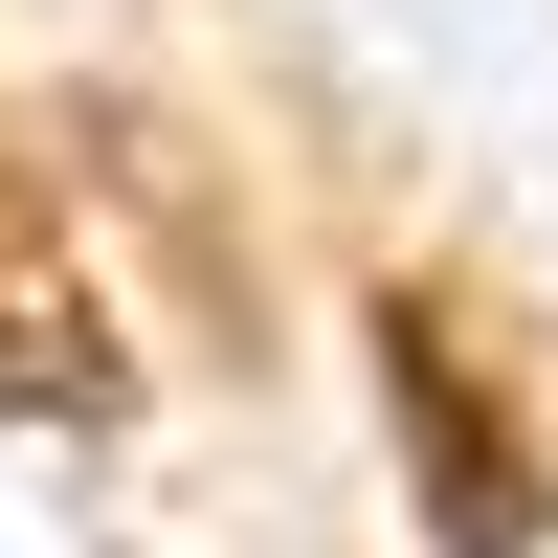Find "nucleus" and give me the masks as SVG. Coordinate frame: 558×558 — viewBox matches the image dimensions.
Returning <instances> with one entry per match:
<instances>
[{"label": "nucleus", "instance_id": "1", "mask_svg": "<svg viewBox=\"0 0 558 558\" xmlns=\"http://www.w3.org/2000/svg\"><path fill=\"white\" fill-rule=\"evenodd\" d=\"M112 402H134V357H112V291H89L68 202L0 157V425H112Z\"/></svg>", "mask_w": 558, "mask_h": 558}]
</instances>
